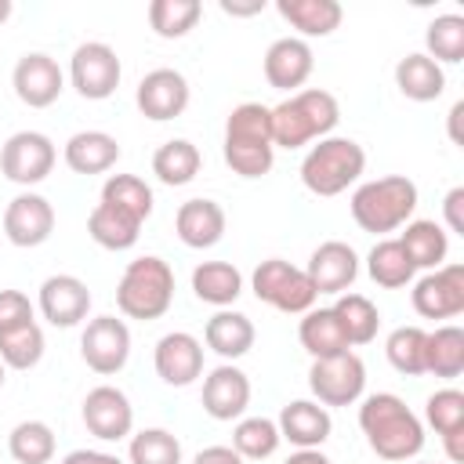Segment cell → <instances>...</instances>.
Instances as JSON below:
<instances>
[{
	"label": "cell",
	"instance_id": "1",
	"mask_svg": "<svg viewBox=\"0 0 464 464\" xmlns=\"http://www.w3.org/2000/svg\"><path fill=\"white\" fill-rule=\"evenodd\" d=\"M359 428L370 450L384 460H410L424 450V424L420 417L392 392H377L359 406Z\"/></svg>",
	"mask_w": 464,
	"mask_h": 464
},
{
	"label": "cell",
	"instance_id": "2",
	"mask_svg": "<svg viewBox=\"0 0 464 464\" xmlns=\"http://www.w3.org/2000/svg\"><path fill=\"white\" fill-rule=\"evenodd\" d=\"M268 116H272V145L301 149L312 138H326L337 127L341 105L330 91L308 87V91H297V94L283 98L279 105H272Z\"/></svg>",
	"mask_w": 464,
	"mask_h": 464
},
{
	"label": "cell",
	"instance_id": "3",
	"mask_svg": "<svg viewBox=\"0 0 464 464\" xmlns=\"http://www.w3.org/2000/svg\"><path fill=\"white\" fill-rule=\"evenodd\" d=\"M417 210V185L406 174L366 181L352 192V218L362 232H395Z\"/></svg>",
	"mask_w": 464,
	"mask_h": 464
},
{
	"label": "cell",
	"instance_id": "4",
	"mask_svg": "<svg viewBox=\"0 0 464 464\" xmlns=\"http://www.w3.org/2000/svg\"><path fill=\"white\" fill-rule=\"evenodd\" d=\"M170 301H174V268L163 257L145 254L123 268L116 286V304L127 319L152 323L170 308Z\"/></svg>",
	"mask_w": 464,
	"mask_h": 464
},
{
	"label": "cell",
	"instance_id": "5",
	"mask_svg": "<svg viewBox=\"0 0 464 464\" xmlns=\"http://www.w3.org/2000/svg\"><path fill=\"white\" fill-rule=\"evenodd\" d=\"M366 170V152L352 138H319L301 160V181L315 196H337L359 181Z\"/></svg>",
	"mask_w": 464,
	"mask_h": 464
},
{
	"label": "cell",
	"instance_id": "6",
	"mask_svg": "<svg viewBox=\"0 0 464 464\" xmlns=\"http://www.w3.org/2000/svg\"><path fill=\"white\" fill-rule=\"evenodd\" d=\"M308 388L319 406H352L366 388V366L355 352L315 359L308 370Z\"/></svg>",
	"mask_w": 464,
	"mask_h": 464
},
{
	"label": "cell",
	"instance_id": "7",
	"mask_svg": "<svg viewBox=\"0 0 464 464\" xmlns=\"http://www.w3.org/2000/svg\"><path fill=\"white\" fill-rule=\"evenodd\" d=\"M58 152H54V141L40 130H18L4 141L0 149V170L7 181L14 185H36L51 174Z\"/></svg>",
	"mask_w": 464,
	"mask_h": 464
},
{
	"label": "cell",
	"instance_id": "8",
	"mask_svg": "<svg viewBox=\"0 0 464 464\" xmlns=\"http://www.w3.org/2000/svg\"><path fill=\"white\" fill-rule=\"evenodd\" d=\"M120 58H116V51L109 47V44H98V40H91V44H80L76 51H72V62H69V80H72V87L80 91V98H87V102H102V98H109L116 87H120Z\"/></svg>",
	"mask_w": 464,
	"mask_h": 464
},
{
	"label": "cell",
	"instance_id": "9",
	"mask_svg": "<svg viewBox=\"0 0 464 464\" xmlns=\"http://www.w3.org/2000/svg\"><path fill=\"white\" fill-rule=\"evenodd\" d=\"M413 312L424 319H453L464 312V265H442L413 283Z\"/></svg>",
	"mask_w": 464,
	"mask_h": 464
},
{
	"label": "cell",
	"instance_id": "10",
	"mask_svg": "<svg viewBox=\"0 0 464 464\" xmlns=\"http://www.w3.org/2000/svg\"><path fill=\"white\" fill-rule=\"evenodd\" d=\"M80 352H83V362L109 377V373H120L127 355H130V330L123 319L116 315H98L87 323L83 337H80Z\"/></svg>",
	"mask_w": 464,
	"mask_h": 464
},
{
	"label": "cell",
	"instance_id": "11",
	"mask_svg": "<svg viewBox=\"0 0 464 464\" xmlns=\"http://www.w3.org/2000/svg\"><path fill=\"white\" fill-rule=\"evenodd\" d=\"M11 83H14V94L18 102H25L29 109H47L58 102L62 87H65V76L58 69V62L44 51H29L18 58L14 72H11Z\"/></svg>",
	"mask_w": 464,
	"mask_h": 464
},
{
	"label": "cell",
	"instance_id": "12",
	"mask_svg": "<svg viewBox=\"0 0 464 464\" xmlns=\"http://www.w3.org/2000/svg\"><path fill=\"white\" fill-rule=\"evenodd\" d=\"M83 424H87V431L94 439L116 442V439L130 435V428H134V406H130V399L120 388L98 384L83 399Z\"/></svg>",
	"mask_w": 464,
	"mask_h": 464
},
{
	"label": "cell",
	"instance_id": "13",
	"mask_svg": "<svg viewBox=\"0 0 464 464\" xmlns=\"http://www.w3.org/2000/svg\"><path fill=\"white\" fill-rule=\"evenodd\" d=\"M134 102H138L141 116H149L156 123L174 120L188 109V80L178 69H152L141 76Z\"/></svg>",
	"mask_w": 464,
	"mask_h": 464
},
{
	"label": "cell",
	"instance_id": "14",
	"mask_svg": "<svg viewBox=\"0 0 464 464\" xmlns=\"http://www.w3.org/2000/svg\"><path fill=\"white\" fill-rule=\"evenodd\" d=\"M54 232V207L36 196V192H22L7 203L4 210V236L14 243V246H40L47 243Z\"/></svg>",
	"mask_w": 464,
	"mask_h": 464
},
{
	"label": "cell",
	"instance_id": "15",
	"mask_svg": "<svg viewBox=\"0 0 464 464\" xmlns=\"http://www.w3.org/2000/svg\"><path fill=\"white\" fill-rule=\"evenodd\" d=\"M152 362H156V373H160L170 388H185V384H192V381L203 373V344H199L192 334H185V330L163 334V337L156 341Z\"/></svg>",
	"mask_w": 464,
	"mask_h": 464
},
{
	"label": "cell",
	"instance_id": "16",
	"mask_svg": "<svg viewBox=\"0 0 464 464\" xmlns=\"http://www.w3.org/2000/svg\"><path fill=\"white\" fill-rule=\"evenodd\" d=\"M40 312L51 326H76L91 312V290L76 276H47L40 286Z\"/></svg>",
	"mask_w": 464,
	"mask_h": 464
},
{
	"label": "cell",
	"instance_id": "17",
	"mask_svg": "<svg viewBox=\"0 0 464 464\" xmlns=\"http://www.w3.org/2000/svg\"><path fill=\"white\" fill-rule=\"evenodd\" d=\"M304 272H308L315 294H344L359 276V257H355V250L348 243L330 239V243L312 250Z\"/></svg>",
	"mask_w": 464,
	"mask_h": 464
},
{
	"label": "cell",
	"instance_id": "18",
	"mask_svg": "<svg viewBox=\"0 0 464 464\" xmlns=\"http://www.w3.org/2000/svg\"><path fill=\"white\" fill-rule=\"evenodd\" d=\"M250 406V377L239 366H218L203 381V410L214 420H236Z\"/></svg>",
	"mask_w": 464,
	"mask_h": 464
},
{
	"label": "cell",
	"instance_id": "19",
	"mask_svg": "<svg viewBox=\"0 0 464 464\" xmlns=\"http://www.w3.org/2000/svg\"><path fill=\"white\" fill-rule=\"evenodd\" d=\"M312 47L301 36H279L268 51H265V80L276 91H294L312 76Z\"/></svg>",
	"mask_w": 464,
	"mask_h": 464
},
{
	"label": "cell",
	"instance_id": "20",
	"mask_svg": "<svg viewBox=\"0 0 464 464\" xmlns=\"http://www.w3.org/2000/svg\"><path fill=\"white\" fill-rule=\"evenodd\" d=\"M276 428H279V435H283L286 442H294L297 450H319V446L330 439L334 420H330L326 406L308 402V399H294V402L283 406Z\"/></svg>",
	"mask_w": 464,
	"mask_h": 464
},
{
	"label": "cell",
	"instance_id": "21",
	"mask_svg": "<svg viewBox=\"0 0 464 464\" xmlns=\"http://www.w3.org/2000/svg\"><path fill=\"white\" fill-rule=\"evenodd\" d=\"M178 239L192 250H207L225 236V210L214 199H185L174 214Z\"/></svg>",
	"mask_w": 464,
	"mask_h": 464
},
{
	"label": "cell",
	"instance_id": "22",
	"mask_svg": "<svg viewBox=\"0 0 464 464\" xmlns=\"http://www.w3.org/2000/svg\"><path fill=\"white\" fill-rule=\"evenodd\" d=\"M62 156H65L69 170H76V174H105L109 167H116L120 145L105 130H80V134H72L65 141Z\"/></svg>",
	"mask_w": 464,
	"mask_h": 464
},
{
	"label": "cell",
	"instance_id": "23",
	"mask_svg": "<svg viewBox=\"0 0 464 464\" xmlns=\"http://www.w3.org/2000/svg\"><path fill=\"white\" fill-rule=\"evenodd\" d=\"M225 149H276L268 105H261V102L236 105L225 123Z\"/></svg>",
	"mask_w": 464,
	"mask_h": 464
},
{
	"label": "cell",
	"instance_id": "24",
	"mask_svg": "<svg viewBox=\"0 0 464 464\" xmlns=\"http://www.w3.org/2000/svg\"><path fill=\"white\" fill-rule=\"evenodd\" d=\"M297 337H301V348L312 359H330V355H341V352L352 348L337 315H334V308H308L301 326H297Z\"/></svg>",
	"mask_w": 464,
	"mask_h": 464
},
{
	"label": "cell",
	"instance_id": "25",
	"mask_svg": "<svg viewBox=\"0 0 464 464\" xmlns=\"http://www.w3.org/2000/svg\"><path fill=\"white\" fill-rule=\"evenodd\" d=\"M395 87L410 102H435L446 91V72L428 54H406L395 65Z\"/></svg>",
	"mask_w": 464,
	"mask_h": 464
},
{
	"label": "cell",
	"instance_id": "26",
	"mask_svg": "<svg viewBox=\"0 0 464 464\" xmlns=\"http://www.w3.org/2000/svg\"><path fill=\"white\" fill-rule=\"evenodd\" d=\"M203 337H207V348L218 352L221 359H239L254 348V323L243 312H225L221 308L218 315L207 319Z\"/></svg>",
	"mask_w": 464,
	"mask_h": 464
},
{
	"label": "cell",
	"instance_id": "27",
	"mask_svg": "<svg viewBox=\"0 0 464 464\" xmlns=\"http://www.w3.org/2000/svg\"><path fill=\"white\" fill-rule=\"evenodd\" d=\"M276 11L301 33V36H330L344 11L337 0H279Z\"/></svg>",
	"mask_w": 464,
	"mask_h": 464
},
{
	"label": "cell",
	"instance_id": "28",
	"mask_svg": "<svg viewBox=\"0 0 464 464\" xmlns=\"http://www.w3.org/2000/svg\"><path fill=\"white\" fill-rule=\"evenodd\" d=\"M87 232L105 250H130L138 243V236H141V221L130 218V214H123L112 203H98L91 210V218H87Z\"/></svg>",
	"mask_w": 464,
	"mask_h": 464
},
{
	"label": "cell",
	"instance_id": "29",
	"mask_svg": "<svg viewBox=\"0 0 464 464\" xmlns=\"http://www.w3.org/2000/svg\"><path fill=\"white\" fill-rule=\"evenodd\" d=\"M399 243L413 268H431V272L442 268L446 250H450V236L435 221H406V232L399 236Z\"/></svg>",
	"mask_w": 464,
	"mask_h": 464
},
{
	"label": "cell",
	"instance_id": "30",
	"mask_svg": "<svg viewBox=\"0 0 464 464\" xmlns=\"http://www.w3.org/2000/svg\"><path fill=\"white\" fill-rule=\"evenodd\" d=\"M424 373H435L442 381H453L464 373V330L460 326H439L424 337Z\"/></svg>",
	"mask_w": 464,
	"mask_h": 464
},
{
	"label": "cell",
	"instance_id": "31",
	"mask_svg": "<svg viewBox=\"0 0 464 464\" xmlns=\"http://www.w3.org/2000/svg\"><path fill=\"white\" fill-rule=\"evenodd\" d=\"M192 290H196L199 301L225 308V304H232L243 294V276L228 261H203L192 272Z\"/></svg>",
	"mask_w": 464,
	"mask_h": 464
},
{
	"label": "cell",
	"instance_id": "32",
	"mask_svg": "<svg viewBox=\"0 0 464 464\" xmlns=\"http://www.w3.org/2000/svg\"><path fill=\"white\" fill-rule=\"evenodd\" d=\"M199 163H203V156H199V149H196L192 141L170 138V141H163V145L156 149V156H152V174H156L163 185H188V181L199 174Z\"/></svg>",
	"mask_w": 464,
	"mask_h": 464
},
{
	"label": "cell",
	"instance_id": "33",
	"mask_svg": "<svg viewBox=\"0 0 464 464\" xmlns=\"http://www.w3.org/2000/svg\"><path fill=\"white\" fill-rule=\"evenodd\" d=\"M334 315L348 337V344H370L377 337V326H381V315H377V304L362 294H341L337 304H334Z\"/></svg>",
	"mask_w": 464,
	"mask_h": 464
},
{
	"label": "cell",
	"instance_id": "34",
	"mask_svg": "<svg viewBox=\"0 0 464 464\" xmlns=\"http://www.w3.org/2000/svg\"><path fill=\"white\" fill-rule=\"evenodd\" d=\"M366 272H370V279H373L377 286L399 290V286H406V283L413 279L417 268L410 265V257H406V250H402L399 239H381V243L370 250V257H366Z\"/></svg>",
	"mask_w": 464,
	"mask_h": 464
},
{
	"label": "cell",
	"instance_id": "35",
	"mask_svg": "<svg viewBox=\"0 0 464 464\" xmlns=\"http://www.w3.org/2000/svg\"><path fill=\"white\" fill-rule=\"evenodd\" d=\"M283 435L276 428V420L268 417H243L232 431V450L243 457V460H265L279 450Z\"/></svg>",
	"mask_w": 464,
	"mask_h": 464
},
{
	"label": "cell",
	"instance_id": "36",
	"mask_svg": "<svg viewBox=\"0 0 464 464\" xmlns=\"http://www.w3.org/2000/svg\"><path fill=\"white\" fill-rule=\"evenodd\" d=\"M7 450L18 464H51L54 457V431L44 420H22L7 435Z\"/></svg>",
	"mask_w": 464,
	"mask_h": 464
},
{
	"label": "cell",
	"instance_id": "37",
	"mask_svg": "<svg viewBox=\"0 0 464 464\" xmlns=\"http://www.w3.org/2000/svg\"><path fill=\"white\" fill-rule=\"evenodd\" d=\"M199 14H203L199 0H152L149 4V25L163 40H178L188 29H196Z\"/></svg>",
	"mask_w": 464,
	"mask_h": 464
},
{
	"label": "cell",
	"instance_id": "38",
	"mask_svg": "<svg viewBox=\"0 0 464 464\" xmlns=\"http://www.w3.org/2000/svg\"><path fill=\"white\" fill-rule=\"evenodd\" d=\"M102 203H112V207H120L123 214H130L145 225V218L152 214V188L138 174H112L102 185Z\"/></svg>",
	"mask_w": 464,
	"mask_h": 464
},
{
	"label": "cell",
	"instance_id": "39",
	"mask_svg": "<svg viewBox=\"0 0 464 464\" xmlns=\"http://www.w3.org/2000/svg\"><path fill=\"white\" fill-rule=\"evenodd\" d=\"M424 337H428V334H424L420 326H399V330H392L388 341H384L388 362H392L399 373H406V377L424 373Z\"/></svg>",
	"mask_w": 464,
	"mask_h": 464
},
{
	"label": "cell",
	"instance_id": "40",
	"mask_svg": "<svg viewBox=\"0 0 464 464\" xmlns=\"http://www.w3.org/2000/svg\"><path fill=\"white\" fill-rule=\"evenodd\" d=\"M424 44H428V58L431 62H460L464 58V18L460 14H439L428 33H424Z\"/></svg>",
	"mask_w": 464,
	"mask_h": 464
},
{
	"label": "cell",
	"instance_id": "41",
	"mask_svg": "<svg viewBox=\"0 0 464 464\" xmlns=\"http://www.w3.org/2000/svg\"><path fill=\"white\" fill-rule=\"evenodd\" d=\"M44 359V330L36 323L0 337V362L11 370H33Z\"/></svg>",
	"mask_w": 464,
	"mask_h": 464
},
{
	"label": "cell",
	"instance_id": "42",
	"mask_svg": "<svg viewBox=\"0 0 464 464\" xmlns=\"http://www.w3.org/2000/svg\"><path fill=\"white\" fill-rule=\"evenodd\" d=\"M130 464H181V442L163 428H145L130 439Z\"/></svg>",
	"mask_w": 464,
	"mask_h": 464
},
{
	"label": "cell",
	"instance_id": "43",
	"mask_svg": "<svg viewBox=\"0 0 464 464\" xmlns=\"http://www.w3.org/2000/svg\"><path fill=\"white\" fill-rule=\"evenodd\" d=\"M315 286H312V279H308V272L304 268H290L286 272V279L276 286V294H272V308H279V312H286V315H301V312H308L312 304H315Z\"/></svg>",
	"mask_w": 464,
	"mask_h": 464
},
{
	"label": "cell",
	"instance_id": "44",
	"mask_svg": "<svg viewBox=\"0 0 464 464\" xmlns=\"http://www.w3.org/2000/svg\"><path fill=\"white\" fill-rule=\"evenodd\" d=\"M424 417L428 424L439 431V435H450V431H460L464 428V392L457 388H442L428 399L424 406Z\"/></svg>",
	"mask_w": 464,
	"mask_h": 464
},
{
	"label": "cell",
	"instance_id": "45",
	"mask_svg": "<svg viewBox=\"0 0 464 464\" xmlns=\"http://www.w3.org/2000/svg\"><path fill=\"white\" fill-rule=\"evenodd\" d=\"M29 323H36L33 319V301L22 290H0V337L22 330Z\"/></svg>",
	"mask_w": 464,
	"mask_h": 464
},
{
	"label": "cell",
	"instance_id": "46",
	"mask_svg": "<svg viewBox=\"0 0 464 464\" xmlns=\"http://www.w3.org/2000/svg\"><path fill=\"white\" fill-rule=\"evenodd\" d=\"M442 210H446V225H450V232H460V236H464V188H460V185L446 192Z\"/></svg>",
	"mask_w": 464,
	"mask_h": 464
},
{
	"label": "cell",
	"instance_id": "47",
	"mask_svg": "<svg viewBox=\"0 0 464 464\" xmlns=\"http://www.w3.org/2000/svg\"><path fill=\"white\" fill-rule=\"evenodd\" d=\"M192 464H243V457L232 446H207V450L196 453Z\"/></svg>",
	"mask_w": 464,
	"mask_h": 464
},
{
	"label": "cell",
	"instance_id": "48",
	"mask_svg": "<svg viewBox=\"0 0 464 464\" xmlns=\"http://www.w3.org/2000/svg\"><path fill=\"white\" fill-rule=\"evenodd\" d=\"M62 464H123V460L112 453H102V450H72Z\"/></svg>",
	"mask_w": 464,
	"mask_h": 464
},
{
	"label": "cell",
	"instance_id": "49",
	"mask_svg": "<svg viewBox=\"0 0 464 464\" xmlns=\"http://www.w3.org/2000/svg\"><path fill=\"white\" fill-rule=\"evenodd\" d=\"M221 11L225 14H257V11H265V0H254V4H232V0H221Z\"/></svg>",
	"mask_w": 464,
	"mask_h": 464
},
{
	"label": "cell",
	"instance_id": "50",
	"mask_svg": "<svg viewBox=\"0 0 464 464\" xmlns=\"http://www.w3.org/2000/svg\"><path fill=\"white\" fill-rule=\"evenodd\" d=\"M286 464H330L319 450H297V453H290V460Z\"/></svg>",
	"mask_w": 464,
	"mask_h": 464
},
{
	"label": "cell",
	"instance_id": "51",
	"mask_svg": "<svg viewBox=\"0 0 464 464\" xmlns=\"http://www.w3.org/2000/svg\"><path fill=\"white\" fill-rule=\"evenodd\" d=\"M460 116H464V102H457L453 109H450V138L460 145Z\"/></svg>",
	"mask_w": 464,
	"mask_h": 464
},
{
	"label": "cell",
	"instance_id": "52",
	"mask_svg": "<svg viewBox=\"0 0 464 464\" xmlns=\"http://www.w3.org/2000/svg\"><path fill=\"white\" fill-rule=\"evenodd\" d=\"M11 18V0H0V22H7Z\"/></svg>",
	"mask_w": 464,
	"mask_h": 464
},
{
	"label": "cell",
	"instance_id": "53",
	"mask_svg": "<svg viewBox=\"0 0 464 464\" xmlns=\"http://www.w3.org/2000/svg\"><path fill=\"white\" fill-rule=\"evenodd\" d=\"M4 370H7V366H4V362H0V384H4Z\"/></svg>",
	"mask_w": 464,
	"mask_h": 464
}]
</instances>
